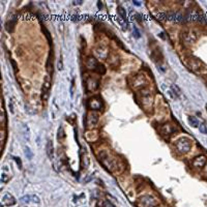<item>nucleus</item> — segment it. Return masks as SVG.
Listing matches in <instances>:
<instances>
[{"instance_id":"34","label":"nucleus","mask_w":207,"mask_h":207,"mask_svg":"<svg viewBox=\"0 0 207 207\" xmlns=\"http://www.w3.org/2000/svg\"><path fill=\"white\" fill-rule=\"evenodd\" d=\"M204 175L207 176V165L204 166Z\"/></svg>"},{"instance_id":"28","label":"nucleus","mask_w":207,"mask_h":207,"mask_svg":"<svg viewBox=\"0 0 207 207\" xmlns=\"http://www.w3.org/2000/svg\"><path fill=\"white\" fill-rule=\"evenodd\" d=\"M9 111H10V113L15 112V110H14V100H13V99H10V100H9Z\"/></svg>"},{"instance_id":"2","label":"nucleus","mask_w":207,"mask_h":207,"mask_svg":"<svg viewBox=\"0 0 207 207\" xmlns=\"http://www.w3.org/2000/svg\"><path fill=\"white\" fill-rule=\"evenodd\" d=\"M198 38V35L195 33V31L193 30H190V31H184V32H182L181 34V39L182 42H183L184 45H187V46H192L196 42Z\"/></svg>"},{"instance_id":"13","label":"nucleus","mask_w":207,"mask_h":207,"mask_svg":"<svg viewBox=\"0 0 207 207\" xmlns=\"http://www.w3.org/2000/svg\"><path fill=\"white\" fill-rule=\"evenodd\" d=\"M95 53H96V55L100 58H103V59H105V58L108 57V50H107V48L103 46L97 47L96 49H95Z\"/></svg>"},{"instance_id":"3","label":"nucleus","mask_w":207,"mask_h":207,"mask_svg":"<svg viewBox=\"0 0 207 207\" xmlns=\"http://www.w3.org/2000/svg\"><path fill=\"white\" fill-rule=\"evenodd\" d=\"M138 204H139V207H155L156 201L151 196H144V197L139 199Z\"/></svg>"},{"instance_id":"33","label":"nucleus","mask_w":207,"mask_h":207,"mask_svg":"<svg viewBox=\"0 0 207 207\" xmlns=\"http://www.w3.org/2000/svg\"><path fill=\"white\" fill-rule=\"evenodd\" d=\"M79 19H80V18H79V16H77V15H74L73 18H71V20L73 21H78Z\"/></svg>"},{"instance_id":"35","label":"nucleus","mask_w":207,"mask_h":207,"mask_svg":"<svg viewBox=\"0 0 207 207\" xmlns=\"http://www.w3.org/2000/svg\"><path fill=\"white\" fill-rule=\"evenodd\" d=\"M73 3H74V4H81V3H82V1H74Z\"/></svg>"},{"instance_id":"23","label":"nucleus","mask_w":207,"mask_h":207,"mask_svg":"<svg viewBox=\"0 0 207 207\" xmlns=\"http://www.w3.org/2000/svg\"><path fill=\"white\" fill-rule=\"evenodd\" d=\"M97 71V73L100 74V75H103V74L106 73V68H105V66H103V64H99L97 65V67H96V70H95Z\"/></svg>"},{"instance_id":"8","label":"nucleus","mask_w":207,"mask_h":207,"mask_svg":"<svg viewBox=\"0 0 207 207\" xmlns=\"http://www.w3.org/2000/svg\"><path fill=\"white\" fill-rule=\"evenodd\" d=\"M206 163H207V160H206L205 156H204V155H199V156H197V158H194L193 167L195 169H197V170H201V169L204 168V166L206 165Z\"/></svg>"},{"instance_id":"36","label":"nucleus","mask_w":207,"mask_h":207,"mask_svg":"<svg viewBox=\"0 0 207 207\" xmlns=\"http://www.w3.org/2000/svg\"><path fill=\"white\" fill-rule=\"evenodd\" d=\"M97 4H99V7H102V3H100V2H99Z\"/></svg>"},{"instance_id":"20","label":"nucleus","mask_w":207,"mask_h":207,"mask_svg":"<svg viewBox=\"0 0 207 207\" xmlns=\"http://www.w3.org/2000/svg\"><path fill=\"white\" fill-rule=\"evenodd\" d=\"M117 10H118V14H119V16H120L121 19L126 20V12H125V9H124L123 7L119 6Z\"/></svg>"},{"instance_id":"11","label":"nucleus","mask_w":207,"mask_h":207,"mask_svg":"<svg viewBox=\"0 0 207 207\" xmlns=\"http://www.w3.org/2000/svg\"><path fill=\"white\" fill-rule=\"evenodd\" d=\"M97 65H99V63H97L96 59H95L94 57H88L86 60V66L88 70H91V71H95L97 67Z\"/></svg>"},{"instance_id":"25","label":"nucleus","mask_w":207,"mask_h":207,"mask_svg":"<svg viewBox=\"0 0 207 207\" xmlns=\"http://www.w3.org/2000/svg\"><path fill=\"white\" fill-rule=\"evenodd\" d=\"M133 29H134V36L136 38H140V36H141V34H140V31L138 30V28L136 26H133Z\"/></svg>"},{"instance_id":"31","label":"nucleus","mask_w":207,"mask_h":207,"mask_svg":"<svg viewBox=\"0 0 207 207\" xmlns=\"http://www.w3.org/2000/svg\"><path fill=\"white\" fill-rule=\"evenodd\" d=\"M58 68H59V71H61L62 68H63V66H62V59L60 58V60H59V64H58Z\"/></svg>"},{"instance_id":"6","label":"nucleus","mask_w":207,"mask_h":207,"mask_svg":"<svg viewBox=\"0 0 207 207\" xmlns=\"http://www.w3.org/2000/svg\"><path fill=\"white\" fill-rule=\"evenodd\" d=\"M176 129H177L176 126L172 123H165L160 127L161 134L166 137H169V136H171V135H173L174 133L176 132Z\"/></svg>"},{"instance_id":"12","label":"nucleus","mask_w":207,"mask_h":207,"mask_svg":"<svg viewBox=\"0 0 207 207\" xmlns=\"http://www.w3.org/2000/svg\"><path fill=\"white\" fill-rule=\"evenodd\" d=\"M21 129H22V134L23 137L25 139L26 142L30 141V129H29L28 124L27 123H23L22 126H21Z\"/></svg>"},{"instance_id":"7","label":"nucleus","mask_w":207,"mask_h":207,"mask_svg":"<svg viewBox=\"0 0 207 207\" xmlns=\"http://www.w3.org/2000/svg\"><path fill=\"white\" fill-rule=\"evenodd\" d=\"M190 67L192 68L194 71H197V73H201L202 71L205 70V66L200 60L195 59V58H192L190 60Z\"/></svg>"},{"instance_id":"17","label":"nucleus","mask_w":207,"mask_h":207,"mask_svg":"<svg viewBox=\"0 0 207 207\" xmlns=\"http://www.w3.org/2000/svg\"><path fill=\"white\" fill-rule=\"evenodd\" d=\"M171 91L173 92V93L176 95L177 97H179L180 96V93H181V92H180V88H179L178 86H177V85H175V84L171 85Z\"/></svg>"},{"instance_id":"24","label":"nucleus","mask_w":207,"mask_h":207,"mask_svg":"<svg viewBox=\"0 0 207 207\" xmlns=\"http://www.w3.org/2000/svg\"><path fill=\"white\" fill-rule=\"evenodd\" d=\"M156 19H158L161 21L167 20V13H158V14L156 15Z\"/></svg>"},{"instance_id":"27","label":"nucleus","mask_w":207,"mask_h":207,"mask_svg":"<svg viewBox=\"0 0 207 207\" xmlns=\"http://www.w3.org/2000/svg\"><path fill=\"white\" fill-rule=\"evenodd\" d=\"M14 161L17 163L18 167H19V169H22V162H21L20 158H18V156H14Z\"/></svg>"},{"instance_id":"15","label":"nucleus","mask_w":207,"mask_h":207,"mask_svg":"<svg viewBox=\"0 0 207 207\" xmlns=\"http://www.w3.org/2000/svg\"><path fill=\"white\" fill-rule=\"evenodd\" d=\"M65 138V133H64V129H63V126L60 125L59 129H58V132H57V139L58 141H63Z\"/></svg>"},{"instance_id":"30","label":"nucleus","mask_w":207,"mask_h":207,"mask_svg":"<svg viewBox=\"0 0 207 207\" xmlns=\"http://www.w3.org/2000/svg\"><path fill=\"white\" fill-rule=\"evenodd\" d=\"M12 64H13V67H14V71H15V73H17V71H18V67H17V64H16V62L14 61V60H12Z\"/></svg>"},{"instance_id":"10","label":"nucleus","mask_w":207,"mask_h":207,"mask_svg":"<svg viewBox=\"0 0 207 207\" xmlns=\"http://www.w3.org/2000/svg\"><path fill=\"white\" fill-rule=\"evenodd\" d=\"M99 120V116L96 113L94 112H90L87 116V125L88 126H95Z\"/></svg>"},{"instance_id":"1","label":"nucleus","mask_w":207,"mask_h":207,"mask_svg":"<svg viewBox=\"0 0 207 207\" xmlns=\"http://www.w3.org/2000/svg\"><path fill=\"white\" fill-rule=\"evenodd\" d=\"M191 147H192V143L187 138H181L176 142V149L181 154L187 153L191 150Z\"/></svg>"},{"instance_id":"18","label":"nucleus","mask_w":207,"mask_h":207,"mask_svg":"<svg viewBox=\"0 0 207 207\" xmlns=\"http://www.w3.org/2000/svg\"><path fill=\"white\" fill-rule=\"evenodd\" d=\"M49 89L48 87H45L42 86V99L44 100H48V96H49Z\"/></svg>"},{"instance_id":"29","label":"nucleus","mask_w":207,"mask_h":207,"mask_svg":"<svg viewBox=\"0 0 207 207\" xmlns=\"http://www.w3.org/2000/svg\"><path fill=\"white\" fill-rule=\"evenodd\" d=\"M74 83H75V81H71V96L73 97L74 95Z\"/></svg>"},{"instance_id":"14","label":"nucleus","mask_w":207,"mask_h":207,"mask_svg":"<svg viewBox=\"0 0 207 207\" xmlns=\"http://www.w3.org/2000/svg\"><path fill=\"white\" fill-rule=\"evenodd\" d=\"M46 151H47V155L50 160H53L54 158V148H53V143L51 140L47 142L46 145Z\"/></svg>"},{"instance_id":"26","label":"nucleus","mask_w":207,"mask_h":207,"mask_svg":"<svg viewBox=\"0 0 207 207\" xmlns=\"http://www.w3.org/2000/svg\"><path fill=\"white\" fill-rule=\"evenodd\" d=\"M199 129H200V132L202 133V134L207 135V126L205 124H200V125H199Z\"/></svg>"},{"instance_id":"9","label":"nucleus","mask_w":207,"mask_h":207,"mask_svg":"<svg viewBox=\"0 0 207 207\" xmlns=\"http://www.w3.org/2000/svg\"><path fill=\"white\" fill-rule=\"evenodd\" d=\"M16 203L15 198L13 197L10 194H5V195L2 197L1 200V205L2 206H12Z\"/></svg>"},{"instance_id":"5","label":"nucleus","mask_w":207,"mask_h":207,"mask_svg":"<svg viewBox=\"0 0 207 207\" xmlns=\"http://www.w3.org/2000/svg\"><path fill=\"white\" fill-rule=\"evenodd\" d=\"M88 108L91 109V110H100V109H103V103L102 102V100H100V97L99 96H93L91 97L89 100H88Z\"/></svg>"},{"instance_id":"32","label":"nucleus","mask_w":207,"mask_h":207,"mask_svg":"<svg viewBox=\"0 0 207 207\" xmlns=\"http://www.w3.org/2000/svg\"><path fill=\"white\" fill-rule=\"evenodd\" d=\"M136 19H137V21H138L139 23H141V22H142V18H141V16H140L139 14H137V15H136Z\"/></svg>"},{"instance_id":"4","label":"nucleus","mask_w":207,"mask_h":207,"mask_svg":"<svg viewBox=\"0 0 207 207\" xmlns=\"http://www.w3.org/2000/svg\"><path fill=\"white\" fill-rule=\"evenodd\" d=\"M85 86L87 91H96L100 86V81L95 77H89L85 82Z\"/></svg>"},{"instance_id":"37","label":"nucleus","mask_w":207,"mask_h":207,"mask_svg":"<svg viewBox=\"0 0 207 207\" xmlns=\"http://www.w3.org/2000/svg\"><path fill=\"white\" fill-rule=\"evenodd\" d=\"M155 207H163V206H155Z\"/></svg>"},{"instance_id":"21","label":"nucleus","mask_w":207,"mask_h":207,"mask_svg":"<svg viewBox=\"0 0 207 207\" xmlns=\"http://www.w3.org/2000/svg\"><path fill=\"white\" fill-rule=\"evenodd\" d=\"M0 180H1L2 183H6V182L9 180V176L6 173H2L1 176H0Z\"/></svg>"},{"instance_id":"16","label":"nucleus","mask_w":207,"mask_h":207,"mask_svg":"<svg viewBox=\"0 0 207 207\" xmlns=\"http://www.w3.org/2000/svg\"><path fill=\"white\" fill-rule=\"evenodd\" d=\"M188 122H190V124L193 127H199V125H200L197 118H195L194 116H190V117H188Z\"/></svg>"},{"instance_id":"22","label":"nucleus","mask_w":207,"mask_h":207,"mask_svg":"<svg viewBox=\"0 0 207 207\" xmlns=\"http://www.w3.org/2000/svg\"><path fill=\"white\" fill-rule=\"evenodd\" d=\"M21 201L24 203H32V201H31V195L23 196V197L21 198Z\"/></svg>"},{"instance_id":"19","label":"nucleus","mask_w":207,"mask_h":207,"mask_svg":"<svg viewBox=\"0 0 207 207\" xmlns=\"http://www.w3.org/2000/svg\"><path fill=\"white\" fill-rule=\"evenodd\" d=\"M24 153H25V156L28 158V160H31V158H33V153H32V151H31L30 148L27 147V146H26V147L24 148Z\"/></svg>"}]
</instances>
